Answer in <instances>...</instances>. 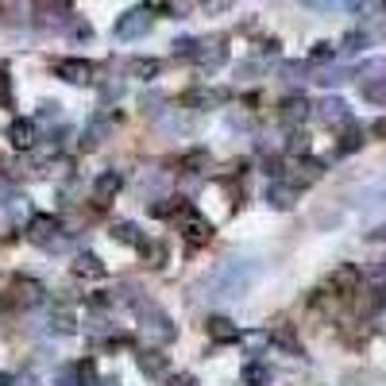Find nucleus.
<instances>
[{
    "mask_svg": "<svg viewBox=\"0 0 386 386\" xmlns=\"http://www.w3.org/2000/svg\"><path fill=\"white\" fill-rule=\"evenodd\" d=\"M259 278V263H240V259H228L212 270L209 278V290L212 298H243V294L255 286Z\"/></svg>",
    "mask_w": 386,
    "mask_h": 386,
    "instance_id": "1",
    "label": "nucleus"
},
{
    "mask_svg": "<svg viewBox=\"0 0 386 386\" xmlns=\"http://www.w3.org/2000/svg\"><path fill=\"white\" fill-rule=\"evenodd\" d=\"M139 317H143V325H139V332H143L147 344H155V348H162V344H174L178 340V325L170 321L167 313H162L159 306H151L147 301L143 309H139Z\"/></svg>",
    "mask_w": 386,
    "mask_h": 386,
    "instance_id": "2",
    "label": "nucleus"
},
{
    "mask_svg": "<svg viewBox=\"0 0 386 386\" xmlns=\"http://www.w3.org/2000/svg\"><path fill=\"white\" fill-rule=\"evenodd\" d=\"M151 23H155V8L151 4H135V8H128L124 16H116L112 35H116V39H139V35L151 31Z\"/></svg>",
    "mask_w": 386,
    "mask_h": 386,
    "instance_id": "3",
    "label": "nucleus"
},
{
    "mask_svg": "<svg viewBox=\"0 0 386 386\" xmlns=\"http://www.w3.org/2000/svg\"><path fill=\"white\" fill-rule=\"evenodd\" d=\"M59 232H62V220L51 217V212H35V217L28 220V240L39 243V248H47V251H59L62 248Z\"/></svg>",
    "mask_w": 386,
    "mask_h": 386,
    "instance_id": "4",
    "label": "nucleus"
},
{
    "mask_svg": "<svg viewBox=\"0 0 386 386\" xmlns=\"http://www.w3.org/2000/svg\"><path fill=\"white\" fill-rule=\"evenodd\" d=\"M178 228H182L186 243H193V248H201V243H209V240H212V220H209V217H201V212H197L193 205L182 212V224H178Z\"/></svg>",
    "mask_w": 386,
    "mask_h": 386,
    "instance_id": "5",
    "label": "nucleus"
},
{
    "mask_svg": "<svg viewBox=\"0 0 386 386\" xmlns=\"http://www.w3.org/2000/svg\"><path fill=\"white\" fill-rule=\"evenodd\" d=\"M54 73L70 85H93L97 81V66L85 62V59H59L54 62Z\"/></svg>",
    "mask_w": 386,
    "mask_h": 386,
    "instance_id": "6",
    "label": "nucleus"
},
{
    "mask_svg": "<svg viewBox=\"0 0 386 386\" xmlns=\"http://www.w3.org/2000/svg\"><path fill=\"white\" fill-rule=\"evenodd\" d=\"M12 301H16L20 309H35V306H43V301H47V294H43V286H39L35 278H16Z\"/></svg>",
    "mask_w": 386,
    "mask_h": 386,
    "instance_id": "7",
    "label": "nucleus"
},
{
    "mask_svg": "<svg viewBox=\"0 0 386 386\" xmlns=\"http://www.w3.org/2000/svg\"><path fill=\"white\" fill-rule=\"evenodd\" d=\"M356 209L363 212V217H375V212H382V209H386V182L363 186V190L356 193Z\"/></svg>",
    "mask_w": 386,
    "mask_h": 386,
    "instance_id": "8",
    "label": "nucleus"
},
{
    "mask_svg": "<svg viewBox=\"0 0 386 386\" xmlns=\"http://www.w3.org/2000/svg\"><path fill=\"white\" fill-rule=\"evenodd\" d=\"M228 59V47H224V39L220 35H212V39H201V47H197V59L193 62H201L205 70H220Z\"/></svg>",
    "mask_w": 386,
    "mask_h": 386,
    "instance_id": "9",
    "label": "nucleus"
},
{
    "mask_svg": "<svg viewBox=\"0 0 386 386\" xmlns=\"http://www.w3.org/2000/svg\"><path fill=\"white\" fill-rule=\"evenodd\" d=\"M120 190H124V174H120V170H101L97 182H93V201L97 205H109Z\"/></svg>",
    "mask_w": 386,
    "mask_h": 386,
    "instance_id": "10",
    "label": "nucleus"
},
{
    "mask_svg": "<svg viewBox=\"0 0 386 386\" xmlns=\"http://www.w3.org/2000/svg\"><path fill=\"white\" fill-rule=\"evenodd\" d=\"M112 124H116V120L112 116H93L85 124V131H81V147H85V151H93V147H101L104 139L112 135Z\"/></svg>",
    "mask_w": 386,
    "mask_h": 386,
    "instance_id": "11",
    "label": "nucleus"
},
{
    "mask_svg": "<svg viewBox=\"0 0 386 386\" xmlns=\"http://www.w3.org/2000/svg\"><path fill=\"white\" fill-rule=\"evenodd\" d=\"M205 332H209V340H212V344H236V340H243L240 325L228 321V317H209Z\"/></svg>",
    "mask_w": 386,
    "mask_h": 386,
    "instance_id": "12",
    "label": "nucleus"
},
{
    "mask_svg": "<svg viewBox=\"0 0 386 386\" xmlns=\"http://www.w3.org/2000/svg\"><path fill=\"white\" fill-rule=\"evenodd\" d=\"M309 109H313V104L306 101V97H286L282 101V109H278V116H282V124L286 128H298V124H306V116H309Z\"/></svg>",
    "mask_w": 386,
    "mask_h": 386,
    "instance_id": "13",
    "label": "nucleus"
},
{
    "mask_svg": "<svg viewBox=\"0 0 386 386\" xmlns=\"http://www.w3.org/2000/svg\"><path fill=\"white\" fill-rule=\"evenodd\" d=\"M294 201H298V190H294L290 182H282V178H270L267 182V205H275V209H294Z\"/></svg>",
    "mask_w": 386,
    "mask_h": 386,
    "instance_id": "14",
    "label": "nucleus"
},
{
    "mask_svg": "<svg viewBox=\"0 0 386 386\" xmlns=\"http://www.w3.org/2000/svg\"><path fill=\"white\" fill-rule=\"evenodd\" d=\"M135 363H139V371H143L147 379H162V375L170 371V359L162 356L159 348H151V351H139V356H135Z\"/></svg>",
    "mask_w": 386,
    "mask_h": 386,
    "instance_id": "15",
    "label": "nucleus"
},
{
    "mask_svg": "<svg viewBox=\"0 0 386 386\" xmlns=\"http://www.w3.org/2000/svg\"><path fill=\"white\" fill-rule=\"evenodd\" d=\"M317 116H321L325 124H351V112L340 97H325V101L317 104Z\"/></svg>",
    "mask_w": 386,
    "mask_h": 386,
    "instance_id": "16",
    "label": "nucleus"
},
{
    "mask_svg": "<svg viewBox=\"0 0 386 386\" xmlns=\"http://www.w3.org/2000/svg\"><path fill=\"white\" fill-rule=\"evenodd\" d=\"M294 170H298V174H294L290 186H294V190H298V186L306 190V186H313L317 178L325 174V162L321 159H309V155H306V159H298V167H294Z\"/></svg>",
    "mask_w": 386,
    "mask_h": 386,
    "instance_id": "17",
    "label": "nucleus"
},
{
    "mask_svg": "<svg viewBox=\"0 0 386 386\" xmlns=\"http://www.w3.org/2000/svg\"><path fill=\"white\" fill-rule=\"evenodd\" d=\"M8 139H12V147H20V151H31V147H35V120H12V124H8Z\"/></svg>",
    "mask_w": 386,
    "mask_h": 386,
    "instance_id": "18",
    "label": "nucleus"
},
{
    "mask_svg": "<svg viewBox=\"0 0 386 386\" xmlns=\"http://www.w3.org/2000/svg\"><path fill=\"white\" fill-rule=\"evenodd\" d=\"M270 344L282 348V351H290V356H301V344H298V336H294L290 325H275V328H270Z\"/></svg>",
    "mask_w": 386,
    "mask_h": 386,
    "instance_id": "19",
    "label": "nucleus"
},
{
    "mask_svg": "<svg viewBox=\"0 0 386 386\" xmlns=\"http://www.w3.org/2000/svg\"><path fill=\"white\" fill-rule=\"evenodd\" d=\"M73 275L78 278H101L104 275V263L93 255V251H81L78 259H73Z\"/></svg>",
    "mask_w": 386,
    "mask_h": 386,
    "instance_id": "20",
    "label": "nucleus"
},
{
    "mask_svg": "<svg viewBox=\"0 0 386 386\" xmlns=\"http://www.w3.org/2000/svg\"><path fill=\"white\" fill-rule=\"evenodd\" d=\"M382 306H386V294H382V290H359V298H356V313H359V317L379 313Z\"/></svg>",
    "mask_w": 386,
    "mask_h": 386,
    "instance_id": "21",
    "label": "nucleus"
},
{
    "mask_svg": "<svg viewBox=\"0 0 386 386\" xmlns=\"http://www.w3.org/2000/svg\"><path fill=\"white\" fill-rule=\"evenodd\" d=\"M332 286H336V290H344V294H356V286H359V270L351 267V263L336 267V270H332Z\"/></svg>",
    "mask_w": 386,
    "mask_h": 386,
    "instance_id": "22",
    "label": "nucleus"
},
{
    "mask_svg": "<svg viewBox=\"0 0 386 386\" xmlns=\"http://www.w3.org/2000/svg\"><path fill=\"white\" fill-rule=\"evenodd\" d=\"M47 328H51V332H59V336H73V332H78V321H73L70 309H54L51 321H47Z\"/></svg>",
    "mask_w": 386,
    "mask_h": 386,
    "instance_id": "23",
    "label": "nucleus"
},
{
    "mask_svg": "<svg viewBox=\"0 0 386 386\" xmlns=\"http://www.w3.org/2000/svg\"><path fill=\"white\" fill-rule=\"evenodd\" d=\"M359 147H363V131L356 124H348V131L340 135V143H336V155H356Z\"/></svg>",
    "mask_w": 386,
    "mask_h": 386,
    "instance_id": "24",
    "label": "nucleus"
},
{
    "mask_svg": "<svg viewBox=\"0 0 386 386\" xmlns=\"http://www.w3.org/2000/svg\"><path fill=\"white\" fill-rule=\"evenodd\" d=\"M182 170H190V174H201V170H209V151L205 147H193V151L182 155Z\"/></svg>",
    "mask_w": 386,
    "mask_h": 386,
    "instance_id": "25",
    "label": "nucleus"
},
{
    "mask_svg": "<svg viewBox=\"0 0 386 386\" xmlns=\"http://www.w3.org/2000/svg\"><path fill=\"white\" fill-rule=\"evenodd\" d=\"M112 240H120V243H131V248H139V243H143V236H139V228L131 224V220H120V224H112Z\"/></svg>",
    "mask_w": 386,
    "mask_h": 386,
    "instance_id": "26",
    "label": "nucleus"
},
{
    "mask_svg": "<svg viewBox=\"0 0 386 386\" xmlns=\"http://www.w3.org/2000/svg\"><path fill=\"white\" fill-rule=\"evenodd\" d=\"M128 73H131V78L151 81L155 73H159V59H131V62H128Z\"/></svg>",
    "mask_w": 386,
    "mask_h": 386,
    "instance_id": "27",
    "label": "nucleus"
},
{
    "mask_svg": "<svg viewBox=\"0 0 386 386\" xmlns=\"http://www.w3.org/2000/svg\"><path fill=\"white\" fill-rule=\"evenodd\" d=\"M243 382L248 386H270V367L267 363H248L243 367Z\"/></svg>",
    "mask_w": 386,
    "mask_h": 386,
    "instance_id": "28",
    "label": "nucleus"
},
{
    "mask_svg": "<svg viewBox=\"0 0 386 386\" xmlns=\"http://www.w3.org/2000/svg\"><path fill=\"white\" fill-rule=\"evenodd\" d=\"M224 97H228V93H220V89H209V93H205V89H197V93L186 97V104H193V109H205V104H220Z\"/></svg>",
    "mask_w": 386,
    "mask_h": 386,
    "instance_id": "29",
    "label": "nucleus"
},
{
    "mask_svg": "<svg viewBox=\"0 0 386 386\" xmlns=\"http://www.w3.org/2000/svg\"><path fill=\"white\" fill-rule=\"evenodd\" d=\"M139 251H143V259L151 263V267H162V263H167V248H162L159 240H143V243H139Z\"/></svg>",
    "mask_w": 386,
    "mask_h": 386,
    "instance_id": "30",
    "label": "nucleus"
},
{
    "mask_svg": "<svg viewBox=\"0 0 386 386\" xmlns=\"http://www.w3.org/2000/svg\"><path fill=\"white\" fill-rule=\"evenodd\" d=\"M363 47H367V31H348L340 39V54H359Z\"/></svg>",
    "mask_w": 386,
    "mask_h": 386,
    "instance_id": "31",
    "label": "nucleus"
},
{
    "mask_svg": "<svg viewBox=\"0 0 386 386\" xmlns=\"http://www.w3.org/2000/svg\"><path fill=\"white\" fill-rule=\"evenodd\" d=\"M278 73H282V81H290V85H298V81H306L309 66H306V62H282V66H278Z\"/></svg>",
    "mask_w": 386,
    "mask_h": 386,
    "instance_id": "32",
    "label": "nucleus"
},
{
    "mask_svg": "<svg viewBox=\"0 0 386 386\" xmlns=\"http://www.w3.org/2000/svg\"><path fill=\"white\" fill-rule=\"evenodd\" d=\"M193 4L197 0H162V12L174 16V20H186V16L193 12Z\"/></svg>",
    "mask_w": 386,
    "mask_h": 386,
    "instance_id": "33",
    "label": "nucleus"
},
{
    "mask_svg": "<svg viewBox=\"0 0 386 386\" xmlns=\"http://www.w3.org/2000/svg\"><path fill=\"white\" fill-rule=\"evenodd\" d=\"M363 97L375 104H386V78H375V81H363Z\"/></svg>",
    "mask_w": 386,
    "mask_h": 386,
    "instance_id": "34",
    "label": "nucleus"
},
{
    "mask_svg": "<svg viewBox=\"0 0 386 386\" xmlns=\"http://www.w3.org/2000/svg\"><path fill=\"white\" fill-rule=\"evenodd\" d=\"M286 151H290V155H301V159H306V151H309V135L294 128V131H290V139H286Z\"/></svg>",
    "mask_w": 386,
    "mask_h": 386,
    "instance_id": "35",
    "label": "nucleus"
},
{
    "mask_svg": "<svg viewBox=\"0 0 386 386\" xmlns=\"http://www.w3.org/2000/svg\"><path fill=\"white\" fill-rule=\"evenodd\" d=\"M197 47H201V39H174V59H197Z\"/></svg>",
    "mask_w": 386,
    "mask_h": 386,
    "instance_id": "36",
    "label": "nucleus"
},
{
    "mask_svg": "<svg viewBox=\"0 0 386 386\" xmlns=\"http://www.w3.org/2000/svg\"><path fill=\"white\" fill-rule=\"evenodd\" d=\"M39 120H43V124H59V120H62V104L59 101H43V104H39Z\"/></svg>",
    "mask_w": 386,
    "mask_h": 386,
    "instance_id": "37",
    "label": "nucleus"
},
{
    "mask_svg": "<svg viewBox=\"0 0 386 386\" xmlns=\"http://www.w3.org/2000/svg\"><path fill=\"white\" fill-rule=\"evenodd\" d=\"M73 371H78V382H81V386L97 382V363H93V359H81V363H73Z\"/></svg>",
    "mask_w": 386,
    "mask_h": 386,
    "instance_id": "38",
    "label": "nucleus"
},
{
    "mask_svg": "<svg viewBox=\"0 0 386 386\" xmlns=\"http://www.w3.org/2000/svg\"><path fill=\"white\" fill-rule=\"evenodd\" d=\"M340 54V47H332V43H317L313 47V54H309V62H328V59H336Z\"/></svg>",
    "mask_w": 386,
    "mask_h": 386,
    "instance_id": "39",
    "label": "nucleus"
},
{
    "mask_svg": "<svg viewBox=\"0 0 386 386\" xmlns=\"http://www.w3.org/2000/svg\"><path fill=\"white\" fill-rule=\"evenodd\" d=\"M66 31H70L73 39H85V43H89V39H93V28H89L85 20H78V16H73V20H70V28H66Z\"/></svg>",
    "mask_w": 386,
    "mask_h": 386,
    "instance_id": "40",
    "label": "nucleus"
},
{
    "mask_svg": "<svg viewBox=\"0 0 386 386\" xmlns=\"http://www.w3.org/2000/svg\"><path fill=\"white\" fill-rule=\"evenodd\" d=\"M20 201V193H16V186L8 182V178H0V205H16Z\"/></svg>",
    "mask_w": 386,
    "mask_h": 386,
    "instance_id": "41",
    "label": "nucleus"
},
{
    "mask_svg": "<svg viewBox=\"0 0 386 386\" xmlns=\"http://www.w3.org/2000/svg\"><path fill=\"white\" fill-rule=\"evenodd\" d=\"M0 109H12V85H8L4 70H0Z\"/></svg>",
    "mask_w": 386,
    "mask_h": 386,
    "instance_id": "42",
    "label": "nucleus"
},
{
    "mask_svg": "<svg viewBox=\"0 0 386 386\" xmlns=\"http://www.w3.org/2000/svg\"><path fill=\"white\" fill-rule=\"evenodd\" d=\"M243 344H248V348H263V344H270V332H243Z\"/></svg>",
    "mask_w": 386,
    "mask_h": 386,
    "instance_id": "43",
    "label": "nucleus"
},
{
    "mask_svg": "<svg viewBox=\"0 0 386 386\" xmlns=\"http://www.w3.org/2000/svg\"><path fill=\"white\" fill-rule=\"evenodd\" d=\"M317 81H321V85H340V81H348V73L344 70H325Z\"/></svg>",
    "mask_w": 386,
    "mask_h": 386,
    "instance_id": "44",
    "label": "nucleus"
},
{
    "mask_svg": "<svg viewBox=\"0 0 386 386\" xmlns=\"http://www.w3.org/2000/svg\"><path fill=\"white\" fill-rule=\"evenodd\" d=\"M259 73V62H243V66H236V78H243V81H251Z\"/></svg>",
    "mask_w": 386,
    "mask_h": 386,
    "instance_id": "45",
    "label": "nucleus"
},
{
    "mask_svg": "<svg viewBox=\"0 0 386 386\" xmlns=\"http://www.w3.org/2000/svg\"><path fill=\"white\" fill-rule=\"evenodd\" d=\"M167 386H197V379H193V375H170V379H167Z\"/></svg>",
    "mask_w": 386,
    "mask_h": 386,
    "instance_id": "46",
    "label": "nucleus"
},
{
    "mask_svg": "<svg viewBox=\"0 0 386 386\" xmlns=\"http://www.w3.org/2000/svg\"><path fill=\"white\" fill-rule=\"evenodd\" d=\"M124 348H131V336H112L109 340V351H124Z\"/></svg>",
    "mask_w": 386,
    "mask_h": 386,
    "instance_id": "47",
    "label": "nucleus"
},
{
    "mask_svg": "<svg viewBox=\"0 0 386 386\" xmlns=\"http://www.w3.org/2000/svg\"><path fill=\"white\" fill-rule=\"evenodd\" d=\"M197 4H205L209 12H224V8L232 4V0H197Z\"/></svg>",
    "mask_w": 386,
    "mask_h": 386,
    "instance_id": "48",
    "label": "nucleus"
},
{
    "mask_svg": "<svg viewBox=\"0 0 386 386\" xmlns=\"http://www.w3.org/2000/svg\"><path fill=\"white\" fill-rule=\"evenodd\" d=\"M159 104H162V97H155V93H151V97H143V112H162Z\"/></svg>",
    "mask_w": 386,
    "mask_h": 386,
    "instance_id": "49",
    "label": "nucleus"
},
{
    "mask_svg": "<svg viewBox=\"0 0 386 386\" xmlns=\"http://www.w3.org/2000/svg\"><path fill=\"white\" fill-rule=\"evenodd\" d=\"M309 4H317V8H336V4H359V0H309Z\"/></svg>",
    "mask_w": 386,
    "mask_h": 386,
    "instance_id": "50",
    "label": "nucleus"
},
{
    "mask_svg": "<svg viewBox=\"0 0 386 386\" xmlns=\"http://www.w3.org/2000/svg\"><path fill=\"white\" fill-rule=\"evenodd\" d=\"M120 93H124V85H104V101H116Z\"/></svg>",
    "mask_w": 386,
    "mask_h": 386,
    "instance_id": "51",
    "label": "nucleus"
},
{
    "mask_svg": "<svg viewBox=\"0 0 386 386\" xmlns=\"http://www.w3.org/2000/svg\"><path fill=\"white\" fill-rule=\"evenodd\" d=\"M371 135H379V139H386V116H382V120H375V124H371Z\"/></svg>",
    "mask_w": 386,
    "mask_h": 386,
    "instance_id": "52",
    "label": "nucleus"
},
{
    "mask_svg": "<svg viewBox=\"0 0 386 386\" xmlns=\"http://www.w3.org/2000/svg\"><path fill=\"white\" fill-rule=\"evenodd\" d=\"M101 386H124V382H120V375H109V379H101Z\"/></svg>",
    "mask_w": 386,
    "mask_h": 386,
    "instance_id": "53",
    "label": "nucleus"
},
{
    "mask_svg": "<svg viewBox=\"0 0 386 386\" xmlns=\"http://www.w3.org/2000/svg\"><path fill=\"white\" fill-rule=\"evenodd\" d=\"M367 236H371V240H386V224H382V228H375V232H367Z\"/></svg>",
    "mask_w": 386,
    "mask_h": 386,
    "instance_id": "54",
    "label": "nucleus"
},
{
    "mask_svg": "<svg viewBox=\"0 0 386 386\" xmlns=\"http://www.w3.org/2000/svg\"><path fill=\"white\" fill-rule=\"evenodd\" d=\"M0 386H16V379H12L8 371H0Z\"/></svg>",
    "mask_w": 386,
    "mask_h": 386,
    "instance_id": "55",
    "label": "nucleus"
},
{
    "mask_svg": "<svg viewBox=\"0 0 386 386\" xmlns=\"http://www.w3.org/2000/svg\"><path fill=\"white\" fill-rule=\"evenodd\" d=\"M4 309H8V298H4V294H0V313H4Z\"/></svg>",
    "mask_w": 386,
    "mask_h": 386,
    "instance_id": "56",
    "label": "nucleus"
}]
</instances>
